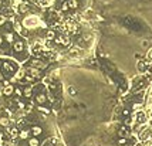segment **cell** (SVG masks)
<instances>
[{
	"instance_id": "cell-9",
	"label": "cell",
	"mask_w": 152,
	"mask_h": 146,
	"mask_svg": "<svg viewBox=\"0 0 152 146\" xmlns=\"http://www.w3.org/2000/svg\"><path fill=\"white\" fill-rule=\"evenodd\" d=\"M3 37H4V40L7 41L9 44H13V43L16 41V36H14V33L13 31H6Z\"/></svg>"
},
{
	"instance_id": "cell-22",
	"label": "cell",
	"mask_w": 152,
	"mask_h": 146,
	"mask_svg": "<svg viewBox=\"0 0 152 146\" xmlns=\"http://www.w3.org/2000/svg\"><path fill=\"white\" fill-rule=\"evenodd\" d=\"M14 94H17L19 97H23V88L22 87H16L14 88Z\"/></svg>"
},
{
	"instance_id": "cell-31",
	"label": "cell",
	"mask_w": 152,
	"mask_h": 146,
	"mask_svg": "<svg viewBox=\"0 0 152 146\" xmlns=\"http://www.w3.org/2000/svg\"><path fill=\"white\" fill-rule=\"evenodd\" d=\"M141 44H142V47H144V48H148V46H149V44H148V41H146V40H144L142 43H141Z\"/></svg>"
},
{
	"instance_id": "cell-19",
	"label": "cell",
	"mask_w": 152,
	"mask_h": 146,
	"mask_svg": "<svg viewBox=\"0 0 152 146\" xmlns=\"http://www.w3.org/2000/svg\"><path fill=\"white\" fill-rule=\"evenodd\" d=\"M46 37H47L48 41H50V40H51V41L56 40V37H57V36H56V31H54V30H48V31L46 33Z\"/></svg>"
},
{
	"instance_id": "cell-26",
	"label": "cell",
	"mask_w": 152,
	"mask_h": 146,
	"mask_svg": "<svg viewBox=\"0 0 152 146\" xmlns=\"http://www.w3.org/2000/svg\"><path fill=\"white\" fill-rule=\"evenodd\" d=\"M6 20H7V19H6V16H4V14H0V26L4 24V23H6Z\"/></svg>"
},
{
	"instance_id": "cell-40",
	"label": "cell",
	"mask_w": 152,
	"mask_h": 146,
	"mask_svg": "<svg viewBox=\"0 0 152 146\" xmlns=\"http://www.w3.org/2000/svg\"><path fill=\"white\" fill-rule=\"evenodd\" d=\"M0 3H1V0H0Z\"/></svg>"
},
{
	"instance_id": "cell-32",
	"label": "cell",
	"mask_w": 152,
	"mask_h": 146,
	"mask_svg": "<svg viewBox=\"0 0 152 146\" xmlns=\"http://www.w3.org/2000/svg\"><path fill=\"white\" fill-rule=\"evenodd\" d=\"M3 44H4V37L0 34V47H3Z\"/></svg>"
},
{
	"instance_id": "cell-5",
	"label": "cell",
	"mask_w": 152,
	"mask_h": 146,
	"mask_svg": "<svg viewBox=\"0 0 152 146\" xmlns=\"http://www.w3.org/2000/svg\"><path fill=\"white\" fill-rule=\"evenodd\" d=\"M30 67H36V68H40L41 71L43 70H46V63H43L41 60H39V58H32L30 60Z\"/></svg>"
},
{
	"instance_id": "cell-18",
	"label": "cell",
	"mask_w": 152,
	"mask_h": 146,
	"mask_svg": "<svg viewBox=\"0 0 152 146\" xmlns=\"http://www.w3.org/2000/svg\"><path fill=\"white\" fill-rule=\"evenodd\" d=\"M146 67H148V65H146V61H139V63H138V71H139V73H145V71H146Z\"/></svg>"
},
{
	"instance_id": "cell-6",
	"label": "cell",
	"mask_w": 152,
	"mask_h": 146,
	"mask_svg": "<svg viewBox=\"0 0 152 146\" xmlns=\"http://www.w3.org/2000/svg\"><path fill=\"white\" fill-rule=\"evenodd\" d=\"M13 51L17 53V54H20V53H23L24 51V41L23 40H16L13 43Z\"/></svg>"
},
{
	"instance_id": "cell-17",
	"label": "cell",
	"mask_w": 152,
	"mask_h": 146,
	"mask_svg": "<svg viewBox=\"0 0 152 146\" xmlns=\"http://www.w3.org/2000/svg\"><path fill=\"white\" fill-rule=\"evenodd\" d=\"M29 10H30V6H29L27 3H22V4L19 6V11H20L22 14H26V13H29Z\"/></svg>"
},
{
	"instance_id": "cell-13",
	"label": "cell",
	"mask_w": 152,
	"mask_h": 146,
	"mask_svg": "<svg viewBox=\"0 0 152 146\" xmlns=\"http://www.w3.org/2000/svg\"><path fill=\"white\" fill-rule=\"evenodd\" d=\"M32 132H30V129H23L19 132V139L20 140H29V135H30Z\"/></svg>"
},
{
	"instance_id": "cell-34",
	"label": "cell",
	"mask_w": 152,
	"mask_h": 146,
	"mask_svg": "<svg viewBox=\"0 0 152 146\" xmlns=\"http://www.w3.org/2000/svg\"><path fill=\"white\" fill-rule=\"evenodd\" d=\"M84 40H85V41L91 40V34H87V36H84Z\"/></svg>"
},
{
	"instance_id": "cell-39",
	"label": "cell",
	"mask_w": 152,
	"mask_h": 146,
	"mask_svg": "<svg viewBox=\"0 0 152 146\" xmlns=\"http://www.w3.org/2000/svg\"><path fill=\"white\" fill-rule=\"evenodd\" d=\"M54 146H61V145H54Z\"/></svg>"
},
{
	"instance_id": "cell-16",
	"label": "cell",
	"mask_w": 152,
	"mask_h": 146,
	"mask_svg": "<svg viewBox=\"0 0 152 146\" xmlns=\"http://www.w3.org/2000/svg\"><path fill=\"white\" fill-rule=\"evenodd\" d=\"M27 143H29V146H40V139L37 136H32V138H29Z\"/></svg>"
},
{
	"instance_id": "cell-38",
	"label": "cell",
	"mask_w": 152,
	"mask_h": 146,
	"mask_svg": "<svg viewBox=\"0 0 152 146\" xmlns=\"http://www.w3.org/2000/svg\"><path fill=\"white\" fill-rule=\"evenodd\" d=\"M124 146H131V145H128V143H127V145H124Z\"/></svg>"
},
{
	"instance_id": "cell-41",
	"label": "cell",
	"mask_w": 152,
	"mask_h": 146,
	"mask_svg": "<svg viewBox=\"0 0 152 146\" xmlns=\"http://www.w3.org/2000/svg\"><path fill=\"white\" fill-rule=\"evenodd\" d=\"M44 146H46V145H44Z\"/></svg>"
},
{
	"instance_id": "cell-8",
	"label": "cell",
	"mask_w": 152,
	"mask_h": 146,
	"mask_svg": "<svg viewBox=\"0 0 152 146\" xmlns=\"http://www.w3.org/2000/svg\"><path fill=\"white\" fill-rule=\"evenodd\" d=\"M0 126H1V128H6V129L10 128V119H9V116L0 115Z\"/></svg>"
},
{
	"instance_id": "cell-10",
	"label": "cell",
	"mask_w": 152,
	"mask_h": 146,
	"mask_svg": "<svg viewBox=\"0 0 152 146\" xmlns=\"http://www.w3.org/2000/svg\"><path fill=\"white\" fill-rule=\"evenodd\" d=\"M30 132H32L33 136H40L41 133H43V128H41L40 125H33L32 128H30Z\"/></svg>"
},
{
	"instance_id": "cell-25",
	"label": "cell",
	"mask_w": 152,
	"mask_h": 146,
	"mask_svg": "<svg viewBox=\"0 0 152 146\" xmlns=\"http://www.w3.org/2000/svg\"><path fill=\"white\" fill-rule=\"evenodd\" d=\"M10 133H11V136H13V138H17V136H19V133H17V129H16V128L10 129Z\"/></svg>"
},
{
	"instance_id": "cell-4",
	"label": "cell",
	"mask_w": 152,
	"mask_h": 146,
	"mask_svg": "<svg viewBox=\"0 0 152 146\" xmlns=\"http://www.w3.org/2000/svg\"><path fill=\"white\" fill-rule=\"evenodd\" d=\"M14 85H11V84H4V87L1 89V94H3V97H10V95H13L14 94Z\"/></svg>"
},
{
	"instance_id": "cell-33",
	"label": "cell",
	"mask_w": 152,
	"mask_h": 146,
	"mask_svg": "<svg viewBox=\"0 0 152 146\" xmlns=\"http://www.w3.org/2000/svg\"><path fill=\"white\" fill-rule=\"evenodd\" d=\"M122 115H124L125 118H128V116H129V111H128V109H124V112H122Z\"/></svg>"
},
{
	"instance_id": "cell-35",
	"label": "cell",
	"mask_w": 152,
	"mask_h": 146,
	"mask_svg": "<svg viewBox=\"0 0 152 146\" xmlns=\"http://www.w3.org/2000/svg\"><path fill=\"white\" fill-rule=\"evenodd\" d=\"M144 146H152V140H148V142H144Z\"/></svg>"
},
{
	"instance_id": "cell-30",
	"label": "cell",
	"mask_w": 152,
	"mask_h": 146,
	"mask_svg": "<svg viewBox=\"0 0 152 146\" xmlns=\"http://www.w3.org/2000/svg\"><path fill=\"white\" fill-rule=\"evenodd\" d=\"M146 57H148V60H152V48L148 50V54H146Z\"/></svg>"
},
{
	"instance_id": "cell-23",
	"label": "cell",
	"mask_w": 152,
	"mask_h": 146,
	"mask_svg": "<svg viewBox=\"0 0 152 146\" xmlns=\"http://www.w3.org/2000/svg\"><path fill=\"white\" fill-rule=\"evenodd\" d=\"M128 143V139L127 138H120L118 139V145L120 146H124V145H127Z\"/></svg>"
},
{
	"instance_id": "cell-37",
	"label": "cell",
	"mask_w": 152,
	"mask_h": 146,
	"mask_svg": "<svg viewBox=\"0 0 152 146\" xmlns=\"http://www.w3.org/2000/svg\"><path fill=\"white\" fill-rule=\"evenodd\" d=\"M3 80V73H1V68H0V81Z\"/></svg>"
},
{
	"instance_id": "cell-2",
	"label": "cell",
	"mask_w": 152,
	"mask_h": 146,
	"mask_svg": "<svg viewBox=\"0 0 152 146\" xmlns=\"http://www.w3.org/2000/svg\"><path fill=\"white\" fill-rule=\"evenodd\" d=\"M26 70H27L29 75H32L33 78H41V77H43V71H41L40 68H36V67H29V68H26Z\"/></svg>"
},
{
	"instance_id": "cell-20",
	"label": "cell",
	"mask_w": 152,
	"mask_h": 146,
	"mask_svg": "<svg viewBox=\"0 0 152 146\" xmlns=\"http://www.w3.org/2000/svg\"><path fill=\"white\" fill-rule=\"evenodd\" d=\"M68 94H70L71 97H75V95H77V88L72 87V85H70V87H68Z\"/></svg>"
},
{
	"instance_id": "cell-24",
	"label": "cell",
	"mask_w": 152,
	"mask_h": 146,
	"mask_svg": "<svg viewBox=\"0 0 152 146\" xmlns=\"http://www.w3.org/2000/svg\"><path fill=\"white\" fill-rule=\"evenodd\" d=\"M132 108H134L135 111H142V104H139V102H138V104H134Z\"/></svg>"
},
{
	"instance_id": "cell-1",
	"label": "cell",
	"mask_w": 152,
	"mask_h": 146,
	"mask_svg": "<svg viewBox=\"0 0 152 146\" xmlns=\"http://www.w3.org/2000/svg\"><path fill=\"white\" fill-rule=\"evenodd\" d=\"M34 102L39 106L46 105V104H47V95H46L44 92H40V91H39V92L34 95Z\"/></svg>"
},
{
	"instance_id": "cell-15",
	"label": "cell",
	"mask_w": 152,
	"mask_h": 146,
	"mask_svg": "<svg viewBox=\"0 0 152 146\" xmlns=\"http://www.w3.org/2000/svg\"><path fill=\"white\" fill-rule=\"evenodd\" d=\"M118 135H120L121 138H129V130L127 126H122V128H120V130H118Z\"/></svg>"
},
{
	"instance_id": "cell-21",
	"label": "cell",
	"mask_w": 152,
	"mask_h": 146,
	"mask_svg": "<svg viewBox=\"0 0 152 146\" xmlns=\"http://www.w3.org/2000/svg\"><path fill=\"white\" fill-rule=\"evenodd\" d=\"M23 80H24V81H27V84H33V82L36 81V78H33L32 75H24Z\"/></svg>"
},
{
	"instance_id": "cell-3",
	"label": "cell",
	"mask_w": 152,
	"mask_h": 146,
	"mask_svg": "<svg viewBox=\"0 0 152 146\" xmlns=\"http://www.w3.org/2000/svg\"><path fill=\"white\" fill-rule=\"evenodd\" d=\"M1 70H3V73L4 74H13L16 71V67L14 64H11V63H9V61H3V64H1Z\"/></svg>"
},
{
	"instance_id": "cell-7",
	"label": "cell",
	"mask_w": 152,
	"mask_h": 146,
	"mask_svg": "<svg viewBox=\"0 0 152 146\" xmlns=\"http://www.w3.org/2000/svg\"><path fill=\"white\" fill-rule=\"evenodd\" d=\"M134 121L138 122V123H145V121H146V115H145L144 111H136L135 116H134Z\"/></svg>"
},
{
	"instance_id": "cell-27",
	"label": "cell",
	"mask_w": 152,
	"mask_h": 146,
	"mask_svg": "<svg viewBox=\"0 0 152 146\" xmlns=\"http://www.w3.org/2000/svg\"><path fill=\"white\" fill-rule=\"evenodd\" d=\"M61 10H63V11H67V10H70L68 4H67V1H64V3H63V6H61Z\"/></svg>"
},
{
	"instance_id": "cell-14",
	"label": "cell",
	"mask_w": 152,
	"mask_h": 146,
	"mask_svg": "<svg viewBox=\"0 0 152 146\" xmlns=\"http://www.w3.org/2000/svg\"><path fill=\"white\" fill-rule=\"evenodd\" d=\"M65 1H67L70 10H77V9L80 7V1L78 0H65Z\"/></svg>"
},
{
	"instance_id": "cell-28",
	"label": "cell",
	"mask_w": 152,
	"mask_h": 146,
	"mask_svg": "<svg viewBox=\"0 0 152 146\" xmlns=\"http://www.w3.org/2000/svg\"><path fill=\"white\" fill-rule=\"evenodd\" d=\"M78 53H80V51H78L77 48H71V50H70V54H71V56H78Z\"/></svg>"
},
{
	"instance_id": "cell-11",
	"label": "cell",
	"mask_w": 152,
	"mask_h": 146,
	"mask_svg": "<svg viewBox=\"0 0 152 146\" xmlns=\"http://www.w3.org/2000/svg\"><path fill=\"white\" fill-rule=\"evenodd\" d=\"M23 97L24 98H32L33 97V88H32V85H26V87H23Z\"/></svg>"
},
{
	"instance_id": "cell-36",
	"label": "cell",
	"mask_w": 152,
	"mask_h": 146,
	"mask_svg": "<svg viewBox=\"0 0 152 146\" xmlns=\"http://www.w3.org/2000/svg\"><path fill=\"white\" fill-rule=\"evenodd\" d=\"M3 146H13V143H11V142H4V143H3Z\"/></svg>"
},
{
	"instance_id": "cell-12",
	"label": "cell",
	"mask_w": 152,
	"mask_h": 146,
	"mask_svg": "<svg viewBox=\"0 0 152 146\" xmlns=\"http://www.w3.org/2000/svg\"><path fill=\"white\" fill-rule=\"evenodd\" d=\"M23 30H24V26L22 24V23H20V21H14V23H13V31L14 33H17V34H22V33H23Z\"/></svg>"
},
{
	"instance_id": "cell-29",
	"label": "cell",
	"mask_w": 152,
	"mask_h": 146,
	"mask_svg": "<svg viewBox=\"0 0 152 146\" xmlns=\"http://www.w3.org/2000/svg\"><path fill=\"white\" fill-rule=\"evenodd\" d=\"M17 105H19V108H20V109H23V108H26V104H24L23 101H17Z\"/></svg>"
}]
</instances>
